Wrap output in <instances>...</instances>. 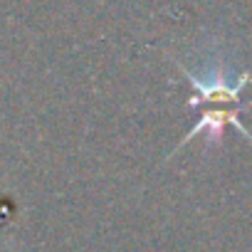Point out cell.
<instances>
[{"label": "cell", "mask_w": 252, "mask_h": 252, "mask_svg": "<svg viewBox=\"0 0 252 252\" xmlns=\"http://www.w3.org/2000/svg\"><path fill=\"white\" fill-rule=\"evenodd\" d=\"M242 109H250V106H208V109L203 111V116L195 121V126L186 134V139L178 144V149H183L186 144H190L198 134H208L210 144H218L220 136H222L225 124L235 126V129H237V131L252 144V134L240 124V111H242ZM178 149H176V151H178ZM176 151H173V154H176ZM173 154H171V156H173ZM171 156H168V158H171Z\"/></svg>", "instance_id": "obj_2"}, {"label": "cell", "mask_w": 252, "mask_h": 252, "mask_svg": "<svg viewBox=\"0 0 252 252\" xmlns=\"http://www.w3.org/2000/svg\"><path fill=\"white\" fill-rule=\"evenodd\" d=\"M173 64L186 74L195 92L193 99H188V106H240V94L252 82L250 72L232 74L222 62L210 64L205 72H190L178 60H173Z\"/></svg>", "instance_id": "obj_1"}]
</instances>
